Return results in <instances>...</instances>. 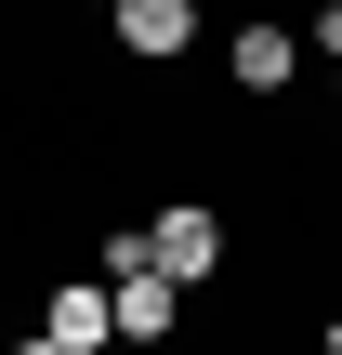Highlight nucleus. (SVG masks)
<instances>
[{"mask_svg": "<svg viewBox=\"0 0 342 355\" xmlns=\"http://www.w3.org/2000/svg\"><path fill=\"white\" fill-rule=\"evenodd\" d=\"M224 79H237V92H250V105H264V92H290V79H303V40H290V26H277V13H250V26H237V40H224Z\"/></svg>", "mask_w": 342, "mask_h": 355, "instance_id": "obj_1", "label": "nucleus"}, {"mask_svg": "<svg viewBox=\"0 0 342 355\" xmlns=\"http://www.w3.org/2000/svg\"><path fill=\"white\" fill-rule=\"evenodd\" d=\"M105 13H119V0H105Z\"/></svg>", "mask_w": 342, "mask_h": 355, "instance_id": "obj_8", "label": "nucleus"}, {"mask_svg": "<svg viewBox=\"0 0 342 355\" xmlns=\"http://www.w3.org/2000/svg\"><path fill=\"white\" fill-rule=\"evenodd\" d=\"M330 343H342V316H330Z\"/></svg>", "mask_w": 342, "mask_h": 355, "instance_id": "obj_7", "label": "nucleus"}, {"mask_svg": "<svg viewBox=\"0 0 342 355\" xmlns=\"http://www.w3.org/2000/svg\"><path fill=\"white\" fill-rule=\"evenodd\" d=\"M119 53H132V66L198 53V0H119Z\"/></svg>", "mask_w": 342, "mask_h": 355, "instance_id": "obj_5", "label": "nucleus"}, {"mask_svg": "<svg viewBox=\"0 0 342 355\" xmlns=\"http://www.w3.org/2000/svg\"><path fill=\"white\" fill-rule=\"evenodd\" d=\"M145 237H158V277H185V290H211V277H224V211H198V198H185V211H158Z\"/></svg>", "mask_w": 342, "mask_h": 355, "instance_id": "obj_2", "label": "nucleus"}, {"mask_svg": "<svg viewBox=\"0 0 342 355\" xmlns=\"http://www.w3.org/2000/svg\"><path fill=\"white\" fill-rule=\"evenodd\" d=\"M40 343H53V355H92V343H119V290H105V277H66V290L40 303Z\"/></svg>", "mask_w": 342, "mask_h": 355, "instance_id": "obj_3", "label": "nucleus"}, {"mask_svg": "<svg viewBox=\"0 0 342 355\" xmlns=\"http://www.w3.org/2000/svg\"><path fill=\"white\" fill-rule=\"evenodd\" d=\"M303 26H316V53H342V0H316V13H303Z\"/></svg>", "mask_w": 342, "mask_h": 355, "instance_id": "obj_6", "label": "nucleus"}, {"mask_svg": "<svg viewBox=\"0 0 342 355\" xmlns=\"http://www.w3.org/2000/svg\"><path fill=\"white\" fill-rule=\"evenodd\" d=\"M105 290H119V343H171V329H185V277L132 263V277H105Z\"/></svg>", "mask_w": 342, "mask_h": 355, "instance_id": "obj_4", "label": "nucleus"}]
</instances>
